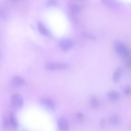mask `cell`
<instances>
[{
	"label": "cell",
	"mask_w": 131,
	"mask_h": 131,
	"mask_svg": "<svg viewBox=\"0 0 131 131\" xmlns=\"http://www.w3.org/2000/svg\"><path fill=\"white\" fill-rule=\"evenodd\" d=\"M115 51L118 55L125 61L131 57V52L124 44L118 41H116L114 44Z\"/></svg>",
	"instance_id": "1"
},
{
	"label": "cell",
	"mask_w": 131,
	"mask_h": 131,
	"mask_svg": "<svg viewBox=\"0 0 131 131\" xmlns=\"http://www.w3.org/2000/svg\"><path fill=\"white\" fill-rule=\"evenodd\" d=\"M3 125L4 127L6 129H14L17 127L18 123L13 113H9L4 117Z\"/></svg>",
	"instance_id": "2"
},
{
	"label": "cell",
	"mask_w": 131,
	"mask_h": 131,
	"mask_svg": "<svg viewBox=\"0 0 131 131\" xmlns=\"http://www.w3.org/2000/svg\"><path fill=\"white\" fill-rule=\"evenodd\" d=\"M24 104L23 99L19 94L15 93L12 96L11 105L14 110H18L22 107Z\"/></svg>",
	"instance_id": "3"
},
{
	"label": "cell",
	"mask_w": 131,
	"mask_h": 131,
	"mask_svg": "<svg viewBox=\"0 0 131 131\" xmlns=\"http://www.w3.org/2000/svg\"><path fill=\"white\" fill-rule=\"evenodd\" d=\"M58 129L60 131H66L69 128V122L67 119L63 117L59 118L57 121Z\"/></svg>",
	"instance_id": "4"
},
{
	"label": "cell",
	"mask_w": 131,
	"mask_h": 131,
	"mask_svg": "<svg viewBox=\"0 0 131 131\" xmlns=\"http://www.w3.org/2000/svg\"><path fill=\"white\" fill-rule=\"evenodd\" d=\"M68 67V65L65 63H50L47 65L46 68L49 70H55L64 69Z\"/></svg>",
	"instance_id": "5"
},
{
	"label": "cell",
	"mask_w": 131,
	"mask_h": 131,
	"mask_svg": "<svg viewBox=\"0 0 131 131\" xmlns=\"http://www.w3.org/2000/svg\"><path fill=\"white\" fill-rule=\"evenodd\" d=\"M40 101L41 104L48 108L53 110L55 107V103L54 100L51 98L43 97L41 99Z\"/></svg>",
	"instance_id": "6"
},
{
	"label": "cell",
	"mask_w": 131,
	"mask_h": 131,
	"mask_svg": "<svg viewBox=\"0 0 131 131\" xmlns=\"http://www.w3.org/2000/svg\"><path fill=\"white\" fill-rule=\"evenodd\" d=\"M11 84L12 86L15 87L19 88L24 85L26 84V82L21 77L16 76L12 79Z\"/></svg>",
	"instance_id": "7"
},
{
	"label": "cell",
	"mask_w": 131,
	"mask_h": 131,
	"mask_svg": "<svg viewBox=\"0 0 131 131\" xmlns=\"http://www.w3.org/2000/svg\"><path fill=\"white\" fill-rule=\"evenodd\" d=\"M73 45V43L71 40L67 39L62 40L59 43L60 47L64 50L70 49L72 47Z\"/></svg>",
	"instance_id": "8"
},
{
	"label": "cell",
	"mask_w": 131,
	"mask_h": 131,
	"mask_svg": "<svg viewBox=\"0 0 131 131\" xmlns=\"http://www.w3.org/2000/svg\"><path fill=\"white\" fill-rule=\"evenodd\" d=\"M123 70L121 67H117L114 71L113 76L114 82H117L120 79L122 74Z\"/></svg>",
	"instance_id": "9"
},
{
	"label": "cell",
	"mask_w": 131,
	"mask_h": 131,
	"mask_svg": "<svg viewBox=\"0 0 131 131\" xmlns=\"http://www.w3.org/2000/svg\"><path fill=\"white\" fill-rule=\"evenodd\" d=\"M102 3L106 6L113 8L119 7V4L116 0H101Z\"/></svg>",
	"instance_id": "10"
},
{
	"label": "cell",
	"mask_w": 131,
	"mask_h": 131,
	"mask_svg": "<svg viewBox=\"0 0 131 131\" xmlns=\"http://www.w3.org/2000/svg\"><path fill=\"white\" fill-rule=\"evenodd\" d=\"M37 26L39 31L41 34L46 36H50V34L49 31L42 23L39 22H38Z\"/></svg>",
	"instance_id": "11"
},
{
	"label": "cell",
	"mask_w": 131,
	"mask_h": 131,
	"mask_svg": "<svg viewBox=\"0 0 131 131\" xmlns=\"http://www.w3.org/2000/svg\"><path fill=\"white\" fill-rule=\"evenodd\" d=\"M90 104L91 107L96 109L99 106L100 103L98 99L95 95L92 96L90 100Z\"/></svg>",
	"instance_id": "12"
},
{
	"label": "cell",
	"mask_w": 131,
	"mask_h": 131,
	"mask_svg": "<svg viewBox=\"0 0 131 131\" xmlns=\"http://www.w3.org/2000/svg\"><path fill=\"white\" fill-rule=\"evenodd\" d=\"M68 7L71 12L73 13H78L81 10V8L79 5L73 3H69Z\"/></svg>",
	"instance_id": "13"
},
{
	"label": "cell",
	"mask_w": 131,
	"mask_h": 131,
	"mask_svg": "<svg viewBox=\"0 0 131 131\" xmlns=\"http://www.w3.org/2000/svg\"><path fill=\"white\" fill-rule=\"evenodd\" d=\"M107 96L110 99L113 101L117 100L119 97V93L113 90L110 91L108 92Z\"/></svg>",
	"instance_id": "14"
},
{
	"label": "cell",
	"mask_w": 131,
	"mask_h": 131,
	"mask_svg": "<svg viewBox=\"0 0 131 131\" xmlns=\"http://www.w3.org/2000/svg\"><path fill=\"white\" fill-rule=\"evenodd\" d=\"M110 121L112 125H117L119 123V118L116 115H113L111 117Z\"/></svg>",
	"instance_id": "15"
},
{
	"label": "cell",
	"mask_w": 131,
	"mask_h": 131,
	"mask_svg": "<svg viewBox=\"0 0 131 131\" xmlns=\"http://www.w3.org/2000/svg\"><path fill=\"white\" fill-rule=\"evenodd\" d=\"M57 2V0H48L47 4L48 6H53L55 5Z\"/></svg>",
	"instance_id": "16"
},
{
	"label": "cell",
	"mask_w": 131,
	"mask_h": 131,
	"mask_svg": "<svg viewBox=\"0 0 131 131\" xmlns=\"http://www.w3.org/2000/svg\"><path fill=\"white\" fill-rule=\"evenodd\" d=\"M84 36L90 39L94 40L95 39V37L93 35L87 33H84L83 34Z\"/></svg>",
	"instance_id": "17"
},
{
	"label": "cell",
	"mask_w": 131,
	"mask_h": 131,
	"mask_svg": "<svg viewBox=\"0 0 131 131\" xmlns=\"http://www.w3.org/2000/svg\"><path fill=\"white\" fill-rule=\"evenodd\" d=\"M124 92L126 95H129L131 93V89L129 87H126L124 90Z\"/></svg>",
	"instance_id": "18"
},
{
	"label": "cell",
	"mask_w": 131,
	"mask_h": 131,
	"mask_svg": "<svg viewBox=\"0 0 131 131\" xmlns=\"http://www.w3.org/2000/svg\"><path fill=\"white\" fill-rule=\"evenodd\" d=\"M83 114L80 112L77 113L76 114V117L79 120H81L83 118Z\"/></svg>",
	"instance_id": "19"
},
{
	"label": "cell",
	"mask_w": 131,
	"mask_h": 131,
	"mask_svg": "<svg viewBox=\"0 0 131 131\" xmlns=\"http://www.w3.org/2000/svg\"><path fill=\"white\" fill-rule=\"evenodd\" d=\"M125 62L128 66L131 67V57L125 61Z\"/></svg>",
	"instance_id": "20"
},
{
	"label": "cell",
	"mask_w": 131,
	"mask_h": 131,
	"mask_svg": "<svg viewBox=\"0 0 131 131\" xmlns=\"http://www.w3.org/2000/svg\"><path fill=\"white\" fill-rule=\"evenodd\" d=\"M105 124V120L104 119H102L100 121V125L102 127H104Z\"/></svg>",
	"instance_id": "21"
},
{
	"label": "cell",
	"mask_w": 131,
	"mask_h": 131,
	"mask_svg": "<svg viewBox=\"0 0 131 131\" xmlns=\"http://www.w3.org/2000/svg\"><path fill=\"white\" fill-rule=\"evenodd\" d=\"M80 0L83 1V0Z\"/></svg>",
	"instance_id": "22"
}]
</instances>
